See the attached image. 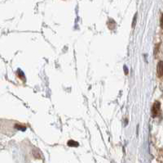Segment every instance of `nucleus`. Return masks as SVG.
Wrapping results in <instances>:
<instances>
[{"label": "nucleus", "mask_w": 163, "mask_h": 163, "mask_svg": "<svg viewBox=\"0 0 163 163\" xmlns=\"http://www.w3.org/2000/svg\"><path fill=\"white\" fill-rule=\"evenodd\" d=\"M124 71H125V74H126V75H127V74H128V70H127V68H126V66L124 67Z\"/></svg>", "instance_id": "5"}, {"label": "nucleus", "mask_w": 163, "mask_h": 163, "mask_svg": "<svg viewBox=\"0 0 163 163\" xmlns=\"http://www.w3.org/2000/svg\"><path fill=\"white\" fill-rule=\"evenodd\" d=\"M160 112V102H156L153 106H152V115L153 117H157L158 115V113Z\"/></svg>", "instance_id": "1"}, {"label": "nucleus", "mask_w": 163, "mask_h": 163, "mask_svg": "<svg viewBox=\"0 0 163 163\" xmlns=\"http://www.w3.org/2000/svg\"><path fill=\"white\" fill-rule=\"evenodd\" d=\"M68 145L69 147H79V143L73 140H69L68 142Z\"/></svg>", "instance_id": "3"}, {"label": "nucleus", "mask_w": 163, "mask_h": 163, "mask_svg": "<svg viewBox=\"0 0 163 163\" xmlns=\"http://www.w3.org/2000/svg\"><path fill=\"white\" fill-rule=\"evenodd\" d=\"M161 26H162V28H163V14L161 18Z\"/></svg>", "instance_id": "6"}, {"label": "nucleus", "mask_w": 163, "mask_h": 163, "mask_svg": "<svg viewBox=\"0 0 163 163\" xmlns=\"http://www.w3.org/2000/svg\"><path fill=\"white\" fill-rule=\"evenodd\" d=\"M136 18H137V14H135V17H134V19H133V23H132V27L134 28L135 26V22H136Z\"/></svg>", "instance_id": "4"}, {"label": "nucleus", "mask_w": 163, "mask_h": 163, "mask_svg": "<svg viewBox=\"0 0 163 163\" xmlns=\"http://www.w3.org/2000/svg\"><path fill=\"white\" fill-rule=\"evenodd\" d=\"M157 72L158 75L159 77H162L163 76V62H159L158 64V67H157Z\"/></svg>", "instance_id": "2"}]
</instances>
